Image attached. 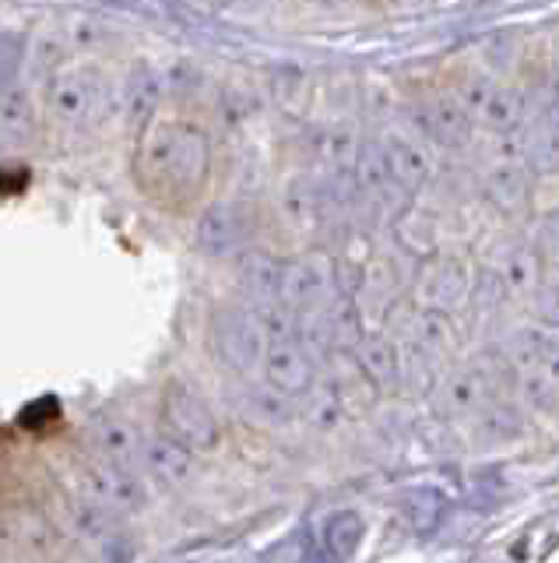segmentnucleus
<instances>
[{"instance_id": "obj_1", "label": "nucleus", "mask_w": 559, "mask_h": 563, "mask_svg": "<svg viewBox=\"0 0 559 563\" xmlns=\"http://www.w3.org/2000/svg\"><path fill=\"white\" fill-rule=\"evenodd\" d=\"M134 180L155 208L190 216L212 184V141L183 117L148 120L137 137Z\"/></svg>"}, {"instance_id": "obj_2", "label": "nucleus", "mask_w": 559, "mask_h": 563, "mask_svg": "<svg viewBox=\"0 0 559 563\" xmlns=\"http://www.w3.org/2000/svg\"><path fill=\"white\" fill-rule=\"evenodd\" d=\"M212 345L225 366H233L236 374L250 377L265 366L268 334L257 324V317L250 310H219L212 321Z\"/></svg>"}, {"instance_id": "obj_3", "label": "nucleus", "mask_w": 559, "mask_h": 563, "mask_svg": "<svg viewBox=\"0 0 559 563\" xmlns=\"http://www.w3.org/2000/svg\"><path fill=\"white\" fill-rule=\"evenodd\" d=\"M163 422L166 430L183 440L190 451H208L219 444V422L212 409L183 384H169L163 395Z\"/></svg>"}, {"instance_id": "obj_4", "label": "nucleus", "mask_w": 559, "mask_h": 563, "mask_svg": "<svg viewBox=\"0 0 559 563\" xmlns=\"http://www.w3.org/2000/svg\"><path fill=\"white\" fill-rule=\"evenodd\" d=\"M461 102L468 106L471 117H479L485 128H493V131H514L524 120V110H528L521 88L496 85L479 75L461 85Z\"/></svg>"}, {"instance_id": "obj_5", "label": "nucleus", "mask_w": 559, "mask_h": 563, "mask_svg": "<svg viewBox=\"0 0 559 563\" xmlns=\"http://www.w3.org/2000/svg\"><path fill=\"white\" fill-rule=\"evenodd\" d=\"M260 374H265V380L275 387L278 395L300 398V395L310 391L313 380H317V366H313V352L292 334V339L268 342Z\"/></svg>"}, {"instance_id": "obj_6", "label": "nucleus", "mask_w": 559, "mask_h": 563, "mask_svg": "<svg viewBox=\"0 0 559 563\" xmlns=\"http://www.w3.org/2000/svg\"><path fill=\"white\" fill-rule=\"evenodd\" d=\"M493 398H496V380L482 366L458 369V374H450L440 387H436V409H440L447 419L479 416Z\"/></svg>"}, {"instance_id": "obj_7", "label": "nucleus", "mask_w": 559, "mask_h": 563, "mask_svg": "<svg viewBox=\"0 0 559 563\" xmlns=\"http://www.w3.org/2000/svg\"><path fill=\"white\" fill-rule=\"evenodd\" d=\"M142 468L166 486L187 483L190 468H194V451L183 440H177L169 430L142 437Z\"/></svg>"}, {"instance_id": "obj_8", "label": "nucleus", "mask_w": 559, "mask_h": 563, "mask_svg": "<svg viewBox=\"0 0 559 563\" xmlns=\"http://www.w3.org/2000/svg\"><path fill=\"white\" fill-rule=\"evenodd\" d=\"M418 299H423L426 307H436V310H454L461 307L468 299V272L461 261L454 257H436L429 261L423 275H418Z\"/></svg>"}, {"instance_id": "obj_9", "label": "nucleus", "mask_w": 559, "mask_h": 563, "mask_svg": "<svg viewBox=\"0 0 559 563\" xmlns=\"http://www.w3.org/2000/svg\"><path fill=\"white\" fill-rule=\"evenodd\" d=\"M377 155H380V166H383V173H388V180H391L394 190L415 194L418 187L426 184L429 163H426V155L418 152V145H412V141L391 134V137H383L377 145Z\"/></svg>"}, {"instance_id": "obj_10", "label": "nucleus", "mask_w": 559, "mask_h": 563, "mask_svg": "<svg viewBox=\"0 0 559 563\" xmlns=\"http://www.w3.org/2000/svg\"><path fill=\"white\" fill-rule=\"evenodd\" d=\"M423 128L440 148H465L471 141V113L461 99L436 96L423 110Z\"/></svg>"}, {"instance_id": "obj_11", "label": "nucleus", "mask_w": 559, "mask_h": 563, "mask_svg": "<svg viewBox=\"0 0 559 563\" xmlns=\"http://www.w3.org/2000/svg\"><path fill=\"white\" fill-rule=\"evenodd\" d=\"M532 176L535 173L528 169V163H496L493 169H485L482 190L493 201V208L517 216L532 201Z\"/></svg>"}, {"instance_id": "obj_12", "label": "nucleus", "mask_w": 559, "mask_h": 563, "mask_svg": "<svg viewBox=\"0 0 559 563\" xmlns=\"http://www.w3.org/2000/svg\"><path fill=\"white\" fill-rule=\"evenodd\" d=\"M321 272L313 268L306 261H286L282 268V282H278V299H282L286 307L292 310H306L321 299Z\"/></svg>"}, {"instance_id": "obj_13", "label": "nucleus", "mask_w": 559, "mask_h": 563, "mask_svg": "<svg viewBox=\"0 0 559 563\" xmlns=\"http://www.w3.org/2000/svg\"><path fill=\"white\" fill-rule=\"evenodd\" d=\"M243 236H247V229H243L236 208H215L201 219L198 240L208 254H230V251H236Z\"/></svg>"}, {"instance_id": "obj_14", "label": "nucleus", "mask_w": 559, "mask_h": 563, "mask_svg": "<svg viewBox=\"0 0 559 563\" xmlns=\"http://www.w3.org/2000/svg\"><path fill=\"white\" fill-rule=\"evenodd\" d=\"M286 261L275 254H247L239 261V282L254 299H278V282H282Z\"/></svg>"}, {"instance_id": "obj_15", "label": "nucleus", "mask_w": 559, "mask_h": 563, "mask_svg": "<svg viewBox=\"0 0 559 563\" xmlns=\"http://www.w3.org/2000/svg\"><path fill=\"white\" fill-rule=\"evenodd\" d=\"M409 339L415 342V349L429 352V356H444L454 345V328L447 321V310L426 307L415 321H409Z\"/></svg>"}, {"instance_id": "obj_16", "label": "nucleus", "mask_w": 559, "mask_h": 563, "mask_svg": "<svg viewBox=\"0 0 559 563\" xmlns=\"http://www.w3.org/2000/svg\"><path fill=\"white\" fill-rule=\"evenodd\" d=\"M524 163L538 176H559V134L538 117L524 134Z\"/></svg>"}, {"instance_id": "obj_17", "label": "nucleus", "mask_w": 559, "mask_h": 563, "mask_svg": "<svg viewBox=\"0 0 559 563\" xmlns=\"http://www.w3.org/2000/svg\"><path fill=\"white\" fill-rule=\"evenodd\" d=\"M521 433H524V419L503 398H493L479 412V440H485V444H506V440H517Z\"/></svg>"}, {"instance_id": "obj_18", "label": "nucleus", "mask_w": 559, "mask_h": 563, "mask_svg": "<svg viewBox=\"0 0 559 563\" xmlns=\"http://www.w3.org/2000/svg\"><path fill=\"white\" fill-rule=\"evenodd\" d=\"M493 272L500 278L503 289L511 292H524V289H538L535 286V261L528 251H521L517 243L503 246V251L493 254Z\"/></svg>"}, {"instance_id": "obj_19", "label": "nucleus", "mask_w": 559, "mask_h": 563, "mask_svg": "<svg viewBox=\"0 0 559 563\" xmlns=\"http://www.w3.org/2000/svg\"><path fill=\"white\" fill-rule=\"evenodd\" d=\"M359 363L377 387H391L398 380V352L383 339H366L359 342Z\"/></svg>"}, {"instance_id": "obj_20", "label": "nucleus", "mask_w": 559, "mask_h": 563, "mask_svg": "<svg viewBox=\"0 0 559 563\" xmlns=\"http://www.w3.org/2000/svg\"><path fill=\"white\" fill-rule=\"evenodd\" d=\"M359 539H362V518L356 515V510H342L338 518H331L327 542H331V550H335L338 556H353Z\"/></svg>"}, {"instance_id": "obj_21", "label": "nucleus", "mask_w": 559, "mask_h": 563, "mask_svg": "<svg viewBox=\"0 0 559 563\" xmlns=\"http://www.w3.org/2000/svg\"><path fill=\"white\" fill-rule=\"evenodd\" d=\"M29 131V106L19 92L0 96V141H19Z\"/></svg>"}, {"instance_id": "obj_22", "label": "nucleus", "mask_w": 559, "mask_h": 563, "mask_svg": "<svg viewBox=\"0 0 559 563\" xmlns=\"http://www.w3.org/2000/svg\"><path fill=\"white\" fill-rule=\"evenodd\" d=\"M57 419H60V401L57 398H36L19 412V427L22 430H46V427H54Z\"/></svg>"}, {"instance_id": "obj_23", "label": "nucleus", "mask_w": 559, "mask_h": 563, "mask_svg": "<svg viewBox=\"0 0 559 563\" xmlns=\"http://www.w3.org/2000/svg\"><path fill=\"white\" fill-rule=\"evenodd\" d=\"M22 49H25V40H22L19 32H4V35H0V88H4L11 81L14 70H19Z\"/></svg>"}, {"instance_id": "obj_24", "label": "nucleus", "mask_w": 559, "mask_h": 563, "mask_svg": "<svg viewBox=\"0 0 559 563\" xmlns=\"http://www.w3.org/2000/svg\"><path fill=\"white\" fill-rule=\"evenodd\" d=\"M535 243H538V254L559 268V208L549 211V216H541V222H538V240Z\"/></svg>"}, {"instance_id": "obj_25", "label": "nucleus", "mask_w": 559, "mask_h": 563, "mask_svg": "<svg viewBox=\"0 0 559 563\" xmlns=\"http://www.w3.org/2000/svg\"><path fill=\"white\" fill-rule=\"evenodd\" d=\"M535 307L549 324H559V278L541 282V286L535 289Z\"/></svg>"}, {"instance_id": "obj_26", "label": "nucleus", "mask_w": 559, "mask_h": 563, "mask_svg": "<svg viewBox=\"0 0 559 563\" xmlns=\"http://www.w3.org/2000/svg\"><path fill=\"white\" fill-rule=\"evenodd\" d=\"M25 187H29V169L25 166L0 169V194H4V198H14V194H22Z\"/></svg>"}]
</instances>
